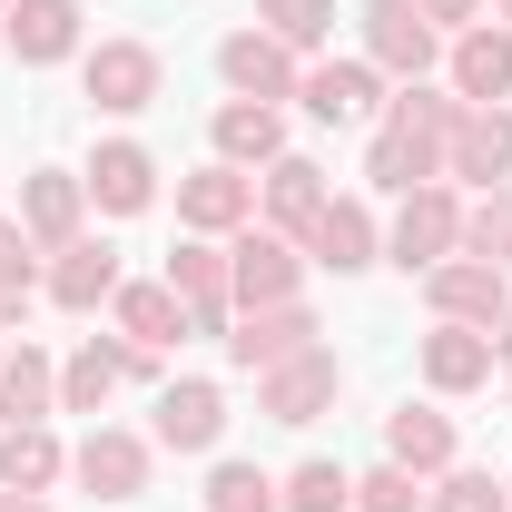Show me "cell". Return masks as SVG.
Returning <instances> with one entry per match:
<instances>
[{
	"label": "cell",
	"mask_w": 512,
	"mask_h": 512,
	"mask_svg": "<svg viewBox=\"0 0 512 512\" xmlns=\"http://www.w3.org/2000/svg\"><path fill=\"white\" fill-rule=\"evenodd\" d=\"M453 119H463V99H453V89H434V79L394 89V99H384V119H375V138H365V178H375L384 197L434 188V178H444V138H453Z\"/></svg>",
	"instance_id": "1"
},
{
	"label": "cell",
	"mask_w": 512,
	"mask_h": 512,
	"mask_svg": "<svg viewBox=\"0 0 512 512\" xmlns=\"http://www.w3.org/2000/svg\"><path fill=\"white\" fill-rule=\"evenodd\" d=\"M384 256H394L404 276H434L444 256H463V197H453V178H434V188H404V197H394Z\"/></svg>",
	"instance_id": "2"
},
{
	"label": "cell",
	"mask_w": 512,
	"mask_h": 512,
	"mask_svg": "<svg viewBox=\"0 0 512 512\" xmlns=\"http://www.w3.org/2000/svg\"><path fill=\"white\" fill-rule=\"evenodd\" d=\"M355 30H365V60H375V79H394V89L434 79V60H444V30H434L414 0H365V10H355Z\"/></svg>",
	"instance_id": "3"
},
{
	"label": "cell",
	"mask_w": 512,
	"mask_h": 512,
	"mask_svg": "<svg viewBox=\"0 0 512 512\" xmlns=\"http://www.w3.org/2000/svg\"><path fill=\"white\" fill-rule=\"evenodd\" d=\"M227 286H237V316H247V306H296V296H306V247L247 217V227L227 237Z\"/></svg>",
	"instance_id": "4"
},
{
	"label": "cell",
	"mask_w": 512,
	"mask_h": 512,
	"mask_svg": "<svg viewBox=\"0 0 512 512\" xmlns=\"http://www.w3.org/2000/svg\"><path fill=\"white\" fill-rule=\"evenodd\" d=\"M335 394H345L335 345H306V355H286V365L256 375V414L266 424H316V414H335Z\"/></svg>",
	"instance_id": "5"
},
{
	"label": "cell",
	"mask_w": 512,
	"mask_h": 512,
	"mask_svg": "<svg viewBox=\"0 0 512 512\" xmlns=\"http://www.w3.org/2000/svg\"><path fill=\"white\" fill-rule=\"evenodd\" d=\"M158 50L148 40H99V50H79V89H89V109H109V119H138L148 99H158Z\"/></svg>",
	"instance_id": "6"
},
{
	"label": "cell",
	"mask_w": 512,
	"mask_h": 512,
	"mask_svg": "<svg viewBox=\"0 0 512 512\" xmlns=\"http://www.w3.org/2000/svg\"><path fill=\"white\" fill-rule=\"evenodd\" d=\"M148 463H158V444L128 434V424H89V444L69 453L79 493H99V503H138V493H148Z\"/></svg>",
	"instance_id": "7"
},
{
	"label": "cell",
	"mask_w": 512,
	"mask_h": 512,
	"mask_svg": "<svg viewBox=\"0 0 512 512\" xmlns=\"http://www.w3.org/2000/svg\"><path fill=\"white\" fill-rule=\"evenodd\" d=\"M424 306H434V325H493L512 316V286H503V266H483V256H444L434 276H424Z\"/></svg>",
	"instance_id": "8"
},
{
	"label": "cell",
	"mask_w": 512,
	"mask_h": 512,
	"mask_svg": "<svg viewBox=\"0 0 512 512\" xmlns=\"http://www.w3.org/2000/svg\"><path fill=\"white\" fill-rule=\"evenodd\" d=\"M158 276L178 286V306H188L197 335H217V345H227V316H237V286H227V237H188Z\"/></svg>",
	"instance_id": "9"
},
{
	"label": "cell",
	"mask_w": 512,
	"mask_h": 512,
	"mask_svg": "<svg viewBox=\"0 0 512 512\" xmlns=\"http://www.w3.org/2000/svg\"><path fill=\"white\" fill-rule=\"evenodd\" d=\"M444 79H453V99H463V109H512V30H503V20L453 30Z\"/></svg>",
	"instance_id": "10"
},
{
	"label": "cell",
	"mask_w": 512,
	"mask_h": 512,
	"mask_svg": "<svg viewBox=\"0 0 512 512\" xmlns=\"http://www.w3.org/2000/svg\"><path fill=\"white\" fill-rule=\"evenodd\" d=\"M217 79H227L237 99H266V109H276V99H296L306 60H296L276 30H227V40H217Z\"/></svg>",
	"instance_id": "11"
},
{
	"label": "cell",
	"mask_w": 512,
	"mask_h": 512,
	"mask_svg": "<svg viewBox=\"0 0 512 512\" xmlns=\"http://www.w3.org/2000/svg\"><path fill=\"white\" fill-rule=\"evenodd\" d=\"M296 247H306V266H325V276H365V266L384 256V227H375L365 197H325L316 227H306Z\"/></svg>",
	"instance_id": "12"
},
{
	"label": "cell",
	"mask_w": 512,
	"mask_h": 512,
	"mask_svg": "<svg viewBox=\"0 0 512 512\" xmlns=\"http://www.w3.org/2000/svg\"><path fill=\"white\" fill-rule=\"evenodd\" d=\"M247 217H256V178H247V168L207 158V168L178 178V227H188V237H237Z\"/></svg>",
	"instance_id": "13"
},
{
	"label": "cell",
	"mask_w": 512,
	"mask_h": 512,
	"mask_svg": "<svg viewBox=\"0 0 512 512\" xmlns=\"http://www.w3.org/2000/svg\"><path fill=\"white\" fill-rule=\"evenodd\" d=\"M296 99H306V119H316V128H365V119H384L375 60H316L306 79H296Z\"/></svg>",
	"instance_id": "14"
},
{
	"label": "cell",
	"mask_w": 512,
	"mask_h": 512,
	"mask_svg": "<svg viewBox=\"0 0 512 512\" xmlns=\"http://www.w3.org/2000/svg\"><path fill=\"white\" fill-rule=\"evenodd\" d=\"M119 286L128 276H119V247H109V237H69V247L50 256V276H40V296H50L60 316H99Z\"/></svg>",
	"instance_id": "15"
},
{
	"label": "cell",
	"mask_w": 512,
	"mask_h": 512,
	"mask_svg": "<svg viewBox=\"0 0 512 512\" xmlns=\"http://www.w3.org/2000/svg\"><path fill=\"white\" fill-rule=\"evenodd\" d=\"M325 325H316V306L296 296V306H247V316L227 325V365H247V375H266V365H286V355H306Z\"/></svg>",
	"instance_id": "16"
},
{
	"label": "cell",
	"mask_w": 512,
	"mask_h": 512,
	"mask_svg": "<svg viewBox=\"0 0 512 512\" xmlns=\"http://www.w3.org/2000/svg\"><path fill=\"white\" fill-rule=\"evenodd\" d=\"M0 50H10L20 69H60V60H79V50H89V40H79V0H10Z\"/></svg>",
	"instance_id": "17"
},
{
	"label": "cell",
	"mask_w": 512,
	"mask_h": 512,
	"mask_svg": "<svg viewBox=\"0 0 512 512\" xmlns=\"http://www.w3.org/2000/svg\"><path fill=\"white\" fill-rule=\"evenodd\" d=\"M217 434H227V394H217L207 375L158 384V424H148V444H168V453H217Z\"/></svg>",
	"instance_id": "18"
},
{
	"label": "cell",
	"mask_w": 512,
	"mask_h": 512,
	"mask_svg": "<svg viewBox=\"0 0 512 512\" xmlns=\"http://www.w3.org/2000/svg\"><path fill=\"white\" fill-rule=\"evenodd\" d=\"M79 217H89V188H79V168H30L20 178V237L40 256H60L79 237Z\"/></svg>",
	"instance_id": "19"
},
{
	"label": "cell",
	"mask_w": 512,
	"mask_h": 512,
	"mask_svg": "<svg viewBox=\"0 0 512 512\" xmlns=\"http://www.w3.org/2000/svg\"><path fill=\"white\" fill-rule=\"evenodd\" d=\"M384 463H404L414 483L453 473V463H463V434H453V414H434V404H394V414H384Z\"/></svg>",
	"instance_id": "20"
},
{
	"label": "cell",
	"mask_w": 512,
	"mask_h": 512,
	"mask_svg": "<svg viewBox=\"0 0 512 512\" xmlns=\"http://www.w3.org/2000/svg\"><path fill=\"white\" fill-rule=\"evenodd\" d=\"M79 188L99 197V217H138V207H158V158L138 138H99V158L79 168Z\"/></svg>",
	"instance_id": "21"
},
{
	"label": "cell",
	"mask_w": 512,
	"mask_h": 512,
	"mask_svg": "<svg viewBox=\"0 0 512 512\" xmlns=\"http://www.w3.org/2000/svg\"><path fill=\"white\" fill-rule=\"evenodd\" d=\"M444 178H463V188H503V178H512V109H463V119H453Z\"/></svg>",
	"instance_id": "22"
},
{
	"label": "cell",
	"mask_w": 512,
	"mask_h": 512,
	"mask_svg": "<svg viewBox=\"0 0 512 512\" xmlns=\"http://www.w3.org/2000/svg\"><path fill=\"white\" fill-rule=\"evenodd\" d=\"M325 197H335V188H325V168H316V158H296V148H286L276 168H256V217H266L276 237H306Z\"/></svg>",
	"instance_id": "23"
},
{
	"label": "cell",
	"mask_w": 512,
	"mask_h": 512,
	"mask_svg": "<svg viewBox=\"0 0 512 512\" xmlns=\"http://www.w3.org/2000/svg\"><path fill=\"white\" fill-rule=\"evenodd\" d=\"M109 316H119V335H128V345H148V355H168L178 335H197V325H188V306H178V286H168V276H128L119 296H109Z\"/></svg>",
	"instance_id": "24"
},
{
	"label": "cell",
	"mask_w": 512,
	"mask_h": 512,
	"mask_svg": "<svg viewBox=\"0 0 512 512\" xmlns=\"http://www.w3.org/2000/svg\"><path fill=\"white\" fill-rule=\"evenodd\" d=\"M493 365H503V355H493L483 325H434V335H424V384H434V394H483Z\"/></svg>",
	"instance_id": "25"
},
{
	"label": "cell",
	"mask_w": 512,
	"mask_h": 512,
	"mask_svg": "<svg viewBox=\"0 0 512 512\" xmlns=\"http://www.w3.org/2000/svg\"><path fill=\"white\" fill-rule=\"evenodd\" d=\"M207 138H217L227 168H276V158H286V109H266V99H227V109L207 119Z\"/></svg>",
	"instance_id": "26"
},
{
	"label": "cell",
	"mask_w": 512,
	"mask_h": 512,
	"mask_svg": "<svg viewBox=\"0 0 512 512\" xmlns=\"http://www.w3.org/2000/svg\"><path fill=\"white\" fill-rule=\"evenodd\" d=\"M50 414H60V365L40 345H10L0 355V434L10 424H50Z\"/></svg>",
	"instance_id": "27"
},
{
	"label": "cell",
	"mask_w": 512,
	"mask_h": 512,
	"mask_svg": "<svg viewBox=\"0 0 512 512\" xmlns=\"http://www.w3.org/2000/svg\"><path fill=\"white\" fill-rule=\"evenodd\" d=\"M119 384H128V335H119V345H99V335H89L79 355H60V414H99Z\"/></svg>",
	"instance_id": "28"
},
{
	"label": "cell",
	"mask_w": 512,
	"mask_h": 512,
	"mask_svg": "<svg viewBox=\"0 0 512 512\" xmlns=\"http://www.w3.org/2000/svg\"><path fill=\"white\" fill-rule=\"evenodd\" d=\"M60 473H69V453L50 424H10L0 434V493H50Z\"/></svg>",
	"instance_id": "29"
},
{
	"label": "cell",
	"mask_w": 512,
	"mask_h": 512,
	"mask_svg": "<svg viewBox=\"0 0 512 512\" xmlns=\"http://www.w3.org/2000/svg\"><path fill=\"white\" fill-rule=\"evenodd\" d=\"M256 30H276V40L306 60V50L335 40V0H256Z\"/></svg>",
	"instance_id": "30"
},
{
	"label": "cell",
	"mask_w": 512,
	"mask_h": 512,
	"mask_svg": "<svg viewBox=\"0 0 512 512\" xmlns=\"http://www.w3.org/2000/svg\"><path fill=\"white\" fill-rule=\"evenodd\" d=\"M463 256L512 266V178H503V188H483L473 207H463Z\"/></svg>",
	"instance_id": "31"
},
{
	"label": "cell",
	"mask_w": 512,
	"mask_h": 512,
	"mask_svg": "<svg viewBox=\"0 0 512 512\" xmlns=\"http://www.w3.org/2000/svg\"><path fill=\"white\" fill-rule=\"evenodd\" d=\"M276 503L286 512H355V473H345V463H296V473L276 483Z\"/></svg>",
	"instance_id": "32"
},
{
	"label": "cell",
	"mask_w": 512,
	"mask_h": 512,
	"mask_svg": "<svg viewBox=\"0 0 512 512\" xmlns=\"http://www.w3.org/2000/svg\"><path fill=\"white\" fill-rule=\"evenodd\" d=\"M207 512H286V503H276V473H256V463H217V473H207Z\"/></svg>",
	"instance_id": "33"
},
{
	"label": "cell",
	"mask_w": 512,
	"mask_h": 512,
	"mask_svg": "<svg viewBox=\"0 0 512 512\" xmlns=\"http://www.w3.org/2000/svg\"><path fill=\"white\" fill-rule=\"evenodd\" d=\"M424 512H512V493L493 483V473L453 463V473H434V493H424Z\"/></svg>",
	"instance_id": "34"
},
{
	"label": "cell",
	"mask_w": 512,
	"mask_h": 512,
	"mask_svg": "<svg viewBox=\"0 0 512 512\" xmlns=\"http://www.w3.org/2000/svg\"><path fill=\"white\" fill-rule=\"evenodd\" d=\"M355 512H424V483L404 463H375V473H355Z\"/></svg>",
	"instance_id": "35"
},
{
	"label": "cell",
	"mask_w": 512,
	"mask_h": 512,
	"mask_svg": "<svg viewBox=\"0 0 512 512\" xmlns=\"http://www.w3.org/2000/svg\"><path fill=\"white\" fill-rule=\"evenodd\" d=\"M0 286H40V256L20 237V217H0Z\"/></svg>",
	"instance_id": "36"
},
{
	"label": "cell",
	"mask_w": 512,
	"mask_h": 512,
	"mask_svg": "<svg viewBox=\"0 0 512 512\" xmlns=\"http://www.w3.org/2000/svg\"><path fill=\"white\" fill-rule=\"evenodd\" d=\"M414 10H424V20L444 30V40H453V30H473V20H483V0H414Z\"/></svg>",
	"instance_id": "37"
},
{
	"label": "cell",
	"mask_w": 512,
	"mask_h": 512,
	"mask_svg": "<svg viewBox=\"0 0 512 512\" xmlns=\"http://www.w3.org/2000/svg\"><path fill=\"white\" fill-rule=\"evenodd\" d=\"M0 512H50V493H0Z\"/></svg>",
	"instance_id": "38"
},
{
	"label": "cell",
	"mask_w": 512,
	"mask_h": 512,
	"mask_svg": "<svg viewBox=\"0 0 512 512\" xmlns=\"http://www.w3.org/2000/svg\"><path fill=\"white\" fill-rule=\"evenodd\" d=\"M493 355H503V365H512V316H503V325H493Z\"/></svg>",
	"instance_id": "39"
},
{
	"label": "cell",
	"mask_w": 512,
	"mask_h": 512,
	"mask_svg": "<svg viewBox=\"0 0 512 512\" xmlns=\"http://www.w3.org/2000/svg\"><path fill=\"white\" fill-rule=\"evenodd\" d=\"M493 20H503V30H512V0H503V10H493Z\"/></svg>",
	"instance_id": "40"
},
{
	"label": "cell",
	"mask_w": 512,
	"mask_h": 512,
	"mask_svg": "<svg viewBox=\"0 0 512 512\" xmlns=\"http://www.w3.org/2000/svg\"><path fill=\"white\" fill-rule=\"evenodd\" d=\"M0 355H10V335H0Z\"/></svg>",
	"instance_id": "41"
},
{
	"label": "cell",
	"mask_w": 512,
	"mask_h": 512,
	"mask_svg": "<svg viewBox=\"0 0 512 512\" xmlns=\"http://www.w3.org/2000/svg\"><path fill=\"white\" fill-rule=\"evenodd\" d=\"M503 404H512V384H503Z\"/></svg>",
	"instance_id": "42"
},
{
	"label": "cell",
	"mask_w": 512,
	"mask_h": 512,
	"mask_svg": "<svg viewBox=\"0 0 512 512\" xmlns=\"http://www.w3.org/2000/svg\"><path fill=\"white\" fill-rule=\"evenodd\" d=\"M0 335H10V325H0Z\"/></svg>",
	"instance_id": "43"
},
{
	"label": "cell",
	"mask_w": 512,
	"mask_h": 512,
	"mask_svg": "<svg viewBox=\"0 0 512 512\" xmlns=\"http://www.w3.org/2000/svg\"><path fill=\"white\" fill-rule=\"evenodd\" d=\"M0 10H10V0H0Z\"/></svg>",
	"instance_id": "44"
},
{
	"label": "cell",
	"mask_w": 512,
	"mask_h": 512,
	"mask_svg": "<svg viewBox=\"0 0 512 512\" xmlns=\"http://www.w3.org/2000/svg\"><path fill=\"white\" fill-rule=\"evenodd\" d=\"M503 493H512V483H503Z\"/></svg>",
	"instance_id": "45"
}]
</instances>
